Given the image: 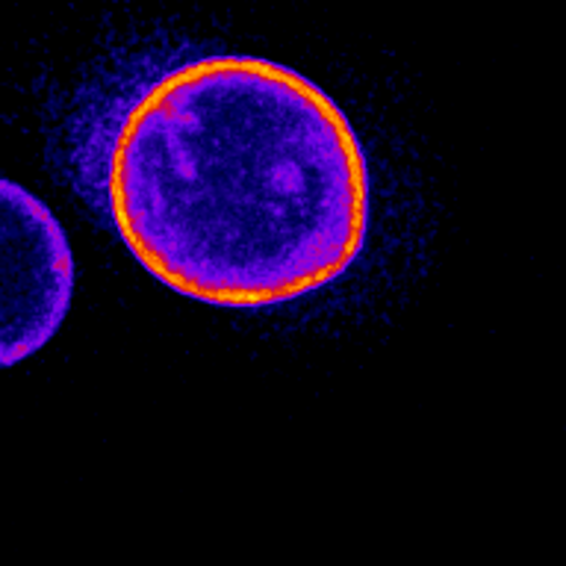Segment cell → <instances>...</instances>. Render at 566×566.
Listing matches in <instances>:
<instances>
[{"instance_id": "cell-1", "label": "cell", "mask_w": 566, "mask_h": 566, "mask_svg": "<svg viewBox=\"0 0 566 566\" xmlns=\"http://www.w3.org/2000/svg\"><path fill=\"white\" fill-rule=\"evenodd\" d=\"M115 233L168 290L263 310L325 290L363 254L371 177L343 106L248 53L177 62L115 115Z\"/></svg>"}, {"instance_id": "cell-2", "label": "cell", "mask_w": 566, "mask_h": 566, "mask_svg": "<svg viewBox=\"0 0 566 566\" xmlns=\"http://www.w3.org/2000/svg\"><path fill=\"white\" fill-rule=\"evenodd\" d=\"M74 254L48 203L0 177V369L33 357L69 316Z\"/></svg>"}]
</instances>
